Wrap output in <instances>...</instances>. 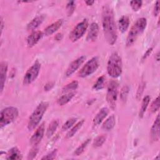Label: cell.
<instances>
[{
	"label": "cell",
	"instance_id": "1",
	"mask_svg": "<svg viewBox=\"0 0 160 160\" xmlns=\"http://www.w3.org/2000/svg\"><path fill=\"white\" fill-rule=\"evenodd\" d=\"M102 23L106 41L110 45H113L116 41L118 36L113 11L109 6L106 5L102 8Z\"/></svg>",
	"mask_w": 160,
	"mask_h": 160
},
{
	"label": "cell",
	"instance_id": "2",
	"mask_svg": "<svg viewBox=\"0 0 160 160\" xmlns=\"http://www.w3.org/2000/svg\"><path fill=\"white\" fill-rule=\"evenodd\" d=\"M147 25V21L145 18H139L131 27L127 39H126V46H131L137 39L138 36L144 31Z\"/></svg>",
	"mask_w": 160,
	"mask_h": 160
},
{
	"label": "cell",
	"instance_id": "3",
	"mask_svg": "<svg viewBox=\"0 0 160 160\" xmlns=\"http://www.w3.org/2000/svg\"><path fill=\"white\" fill-rule=\"evenodd\" d=\"M122 71V60L117 52H113L109 57L107 71L108 74L112 78H118L121 76Z\"/></svg>",
	"mask_w": 160,
	"mask_h": 160
},
{
	"label": "cell",
	"instance_id": "4",
	"mask_svg": "<svg viewBox=\"0 0 160 160\" xmlns=\"http://www.w3.org/2000/svg\"><path fill=\"white\" fill-rule=\"evenodd\" d=\"M48 106H49L48 102H41L36 107V108L31 114L29 119V121L28 124V129H29V131L33 130L38 125L44 112H46Z\"/></svg>",
	"mask_w": 160,
	"mask_h": 160
},
{
	"label": "cell",
	"instance_id": "5",
	"mask_svg": "<svg viewBox=\"0 0 160 160\" xmlns=\"http://www.w3.org/2000/svg\"><path fill=\"white\" fill-rule=\"evenodd\" d=\"M18 116V110L16 108L10 106L3 109L1 112L0 126H4L13 122Z\"/></svg>",
	"mask_w": 160,
	"mask_h": 160
},
{
	"label": "cell",
	"instance_id": "6",
	"mask_svg": "<svg viewBox=\"0 0 160 160\" xmlns=\"http://www.w3.org/2000/svg\"><path fill=\"white\" fill-rule=\"evenodd\" d=\"M99 66L98 57H93L89 60L79 72V76L81 78L87 77L94 72Z\"/></svg>",
	"mask_w": 160,
	"mask_h": 160
},
{
	"label": "cell",
	"instance_id": "7",
	"mask_svg": "<svg viewBox=\"0 0 160 160\" xmlns=\"http://www.w3.org/2000/svg\"><path fill=\"white\" fill-rule=\"evenodd\" d=\"M118 84L117 82L111 81L108 87V91L106 94L107 101L112 109H114L116 105V101L118 97Z\"/></svg>",
	"mask_w": 160,
	"mask_h": 160
},
{
	"label": "cell",
	"instance_id": "8",
	"mask_svg": "<svg viewBox=\"0 0 160 160\" xmlns=\"http://www.w3.org/2000/svg\"><path fill=\"white\" fill-rule=\"evenodd\" d=\"M40 69H41V64L37 60L28 69V71L25 73L23 78V84L27 86L31 84V82H32L38 77Z\"/></svg>",
	"mask_w": 160,
	"mask_h": 160
},
{
	"label": "cell",
	"instance_id": "9",
	"mask_svg": "<svg viewBox=\"0 0 160 160\" xmlns=\"http://www.w3.org/2000/svg\"><path fill=\"white\" fill-rule=\"evenodd\" d=\"M88 28V22L87 19H84L79 22L72 30L69 34V39L72 42L77 41L85 33Z\"/></svg>",
	"mask_w": 160,
	"mask_h": 160
},
{
	"label": "cell",
	"instance_id": "10",
	"mask_svg": "<svg viewBox=\"0 0 160 160\" xmlns=\"http://www.w3.org/2000/svg\"><path fill=\"white\" fill-rule=\"evenodd\" d=\"M85 59H86V56H82L77 58L76 59L74 60L67 68L66 71L65 72L66 76L69 77L71 76L80 67V66L83 63Z\"/></svg>",
	"mask_w": 160,
	"mask_h": 160
},
{
	"label": "cell",
	"instance_id": "11",
	"mask_svg": "<svg viewBox=\"0 0 160 160\" xmlns=\"http://www.w3.org/2000/svg\"><path fill=\"white\" fill-rule=\"evenodd\" d=\"M44 133V123H42L34 132L30 139V143L33 146H36L41 141Z\"/></svg>",
	"mask_w": 160,
	"mask_h": 160
},
{
	"label": "cell",
	"instance_id": "12",
	"mask_svg": "<svg viewBox=\"0 0 160 160\" xmlns=\"http://www.w3.org/2000/svg\"><path fill=\"white\" fill-rule=\"evenodd\" d=\"M43 34L40 31H35L31 32L27 38V44L29 47L34 46L42 38Z\"/></svg>",
	"mask_w": 160,
	"mask_h": 160
},
{
	"label": "cell",
	"instance_id": "13",
	"mask_svg": "<svg viewBox=\"0 0 160 160\" xmlns=\"http://www.w3.org/2000/svg\"><path fill=\"white\" fill-rule=\"evenodd\" d=\"M159 115L158 114L152 126L151 129V137L152 141H158L159 139Z\"/></svg>",
	"mask_w": 160,
	"mask_h": 160
},
{
	"label": "cell",
	"instance_id": "14",
	"mask_svg": "<svg viewBox=\"0 0 160 160\" xmlns=\"http://www.w3.org/2000/svg\"><path fill=\"white\" fill-rule=\"evenodd\" d=\"M99 32V26L96 22L91 24L88 34L87 36V40L89 41H94L96 40Z\"/></svg>",
	"mask_w": 160,
	"mask_h": 160
},
{
	"label": "cell",
	"instance_id": "15",
	"mask_svg": "<svg viewBox=\"0 0 160 160\" xmlns=\"http://www.w3.org/2000/svg\"><path fill=\"white\" fill-rule=\"evenodd\" d=\"M109 110L106 108H102L98 113L96 114V116L94 117L93 119V126H97L99 124H100L102 121L104 120V119L107 116L108 114Z\"/></svg>",
	"mask_w": 160,
	"mask_h": 160
},
{
	"label": "cell",
	"instance_id": "16",
	"mask_svg": "<svg viewBox=\"0 0 160 160\" xmlns=\"http://www.w3.org/2000/svg\"><path fill=\"white\" fill-rule=\"evenodd\" d=\"M8 71V64L6 62H1L0 65V85H1V92L2 91L4 83L6 81V74Z\"/></svg>",
	"mask_w": 160,
	"mask_h": 160
},
{
	"label": "cell",
	"instance_id": "17",
	"mask_svg": "<svg viewBox=\"0 0 160 160\" xmlns=\"http://www.w3.org/2000/svg\"><path fill=\"white\" fill-rule=\"evenodd\" d=\"M62 19H58L57 21L48 26L44 29V34L46 36H49L55 32L62 26Z\"/></svg>",
	"mask_w": 160,
	"mask_h": 160
},
{
	"label": "cell",
	"instance_id": "18",
	"mask_svg": "<svg viewBox=\"0 0 160 160\" xmlns=\"http://www.w3.org/2000/svg\"><path fill=\"white\" fill-rule=\"evenodd\" d=\"M45 19V16L44 15H40L35 17L31 21H30L27 25L28 30H34L37 28Z\"/></svg>",
	"mask_w": 160,
	"mask_h": 160
},
{
	"label": "cell",
	"instance_id": "19",
	"mask_svg": "<svg viewBox=\"0 0 160 160\" xmlns=\"http://www.w3.org/2000/svg\"><path fill=\"white\" fill-rule=\"evenodd\" d=\"M119 29L121 32H124L128 29L129 25V19L126 16H122L119 20Z\"/></svg>",
	"mask_w": 160,
	"mask_h": 160
},
{
	"label": "cell",
	"instance_id": "20",
	"mask_svg": "<svg viewBox=\"0 0 160 160\" xmlns=\"http://www.w3.org/2000/svg\"><path fill=\"white\" fill-rule=\"evenodd\" d=\"M115 120L116 119H115L114 116L111 115L104 122V123L102 125V128L106 131H109L112 129L115 125V122H116Z\"/></svg>",
	"mask_w": 160,
	"mask_h": 160
},
{
	"label": "cell",
	"instance_id": "21",
	"mask_svg": "<svg viewBox=\"0 0 160 160\" xmlns=\"http://www.w3.org/2000/svg\"><path fill=\"white\" fill-rule=\"evenodd\" d=\"M74 92H69L61 96L57 100V103L60 106H63V105L67 104L68 102H69L72 99V98L74 97Z\"/></svg>",
	"mask_w": 160,
	"mask_h": 160
},
{
	"label": "cell",
	"instance_id": "22",
	"mask_svg": "<svg viewBox=\"0 0 160 160\" xmlns=\"http://www.w3.org/2000/svg\"><path fill=\"white\" fill-rule=\"evenodd\" d=\"M21 158V152L17 148H12L11 149L6 157V159H20Z\"/></svg>",
	"mask_w": 160,
	"mask_h": 160
},
{
	"label": "cell",
	"instance_id": "23",
	"mask_svg": "<svg viewBox=\"0 0 160 160\" xmlns=\"http://www.w3.org/2000/svg\"><path fill=\"white\" fill-rule=\"evenodd\" d=\"M59 125V121L58 120H53L49 124L47 131H46V136L48 138H50L56 131L58 126Z\"/></svg>",
	"mask_w": 160,
	"mask_h": 160
},
{
	"label": "cell",
	"instance_id": "24",
	"mask_svg": "<svg viewBox=\"0 0 160 160\" xmlns=\"http://www.w3.org/2000/svg\"><path fill=\"white\" fill-rule=\"evenodd\" d=\"M149 101H150V97L149 96H146L143 99H142V103H141V109L139 110V118H142L143 116H144V114L148 106V104L149 103Z\"/></svg>",
	"mask_w": 160,
	"mask_h": 160
},
{
	"label": "cell",
	"instance_id": "25",
	"mask_svg": "<svg viewBox=\"0 0 160 160\" xmlns=\"http://www.w3.org/2000/svg\"><path fill=\"white\" fill-rule=\"evenodd\" d=\"M84 122V120L82 119L81 121H80L79 122H78L66 134V138H70L71 137H72L76 132L77 131L82 127V126L83 125V123Z\"/></svg>",
	"mask_w": 160,
	"mask_h": 160
},
{
	"label": "cell",
	"instance_id": "26",
	"mask_svg": "<svg viewBox=\"0 0 160 160\" xmlns=\"http://www.w3.org/2000/svg\"><path fill=\"white\" fill-rule=\"evenodd\" d=\"M105 81H106L105 76H101V77H99L97 79L96 82L94 83V84L93 86V88L96 90L102 89L104 87Z\"/></svg>",
	"mask_w": 160,
	"mask_h": 160
},
{
	"label": "cell",
	"instance_id": "27",
	"mask_svg": "<svg viewBox=\"0 0 160 160\" xmlns=\"http://www.w3.org/2000/svg\"><path fill=\"white\" fill-rule=\"evenodd\" d=\"M90 139H86L85 141H84L79 146H78L77 148V149L75 150V151L74 152V156H79L80 154H81L83 151H84L85 148L87 147V146L88 145V144L90 142Z\"/></svg>",
	"mask_w": 160,
	"mask_h": 160
},
{
	"label": "cell",
	"instance_id": "28",
	"mask_svg": "<svg viewBox=\"0 0 160 160\" xmlns=\"http://www.w3.org/2000/svg\"><path fill=\"white\" fill-rule=\"evenodd\" d=\"M106 139V136L105 135H101L98 136L93 142V144H92L93 147L98 148L101 146L105 142Z\"/></svg>",
	"mask_w": 160,
	"mask_h": 160
},
{
	"label": "cell",
	"instance_id": "29",
	"mask_svg": "<svg viewBox=\"0 0 160 160\" xmlns=\"http://www.w3.org/2000/svg\"><path fill=\"white\" fill-rule=\"evenodd\" d=\"M78 86V82L77 81H73L69 84H67L66 86H64L62 89L63 91H69L71 90L76 89Z\"/></svg>",
	"mask_w": 160,
	"mask_h": 160
},
{
	"label": "cell",
	"instance_id": "30",
	"mask_svg": "<svg viewBox=\"0 0 160 160\" xmlns=\"http://www.w3.org/2000/svg\"><path fill=\"white\" fill-rule=\"evenodd\" d=\"M75 8H76V3L74 1H71L68 2V3L66 5V11L68 16H71L73 13L75 9Z\"/></svg>",
	"mask_w": 160,
	"mask_h": 160
},
{
	"label": "cell",
	"instance_id": "31",
	"mask_svg": "<svg viewBox=\"0 0 160 160\" xmlns=\"http://www.w3.org/2000/svg\"><path fill=\"white\" fill-rule=\"evenodd\" d=\"M76 121V118H70L69 119H68L63 125L62 127V131H66L68 130V129H69Z\"/></svg>",
	"mask_w": 160,
	"mask_h": 160
},
{
	"label": "cell",
	"instance_id": "32",
	"mask_svg": "<svg viewBox=\"0 0 160 160\" xmlns=\"http://www.w3.org/2000/svg\"><path fill=\"white\" fill-rule=\"evenodd\" d=\"M129 92V88L127 86H123L120 93V98L122 101H126Z\"/></svg>",
	"mask_w": 160,
	"mask_h": 160
},
{
	"label": "cell",
	"instance_id": "33",
	"mask_svg": "<svg viewBox=\"0 0 160 160\" xmlns=\"http://www.w3.org/2000/svg\"><path fill=\"white\" fill-rule=\"evenodd\" d=\"M130 4L134 11H138L142 6V1H130Z\"/></svg>",
	"mask_w": 160,
	"mask_h": 160
},
{
	"label": "cell",
	"instance_id": "34",
	"mask_svg": "<svg viewBox=\"0 0 160 160\" xmlns=\"http://www.w3.org/2000/svg\"><path fill=\"white\" fill-rule=\"evenodd\" d=\"M159 109V96L152 102L151 106V111L152 112H155Z\"/></svg>",
	"mask_w": 160,
	"mask_h": 160
},
{
	"label": "cell",
	"instance_id": "35",
	"mask_svg": "<svg viewBox=\"0 0 160 160\" xmlns=\"http://www.w3.org/2000/svg\"><path fill=\"white\" fill-rule=\"evenodd\" d=\"M145 82L142 81H141V82L139 84V86L138 87V91H137V93H136V98L138 99H139L141 96H142V94L144 91V89L145 88Z\"/></svg>",
	"mask_w": 160,
	"mask_h": 160
},
{
	"label": "cell",
	"instance_id": "36",
	"mask_svg": "<svg viewBox=\"0 0 160 160\" xmlns=\"http://www.w3.org/2000/svg\"><path fill=\"white\" fill-rule=\"evenodd\" d=\"M56 154H57V149H54L50 153L42 157L41 159H54L56 158Z\"/></svg>",
	"mask_w": 160,
	"mask_h": 160
},
{
	"label": "cell",
	"instance_id": "37",
	"mask_svg": "<svg viewBox=\"0 0 160 160\" xmlns=\"http://www.w3.org/2000/svg\"><path fill=\"white\" fill-rule=\"evenodd\" d=\"M38 152V148L36 147V146H35V147H34L33 148H32V149H31V151H29L28 158L29 159H34V158L36 157V156Z\"/></svg>",
	"mask_w": 160,
	"mask_h": 160
},
{
	"label": "cell",
	"instance_id": "38",
	"mask_svg": "<svg viewBox=\"0 0 160 160\" xmlns=\"http://www.w3.org/2000/svg\"><path fill=\"white\" fill-rule=\"evenodd\" d=\"M159 13V1H157L155 4L154 8V16H157Z\"/></svg>",
	"mask_w": 160,
	"mask_h": 160
},
{
	"label": "cell",
	"instance_id": "39",
	"mask_svg": "<svg viewBox=\"0 0 160 160\" xmlns=\"http://www.w3.org/2000/svg\"><path fill=\"white\" fill-rule=\"evenodd\" d=\"M54 85V82H48L44 86L45 91H49L50 89H51L52 88Z\"/></svg>",
	"mask_w": 160,
	"mask_h": 160
},
{
	"label": "cell",
	"instance_id": "40",
	"mask_svg": "<svg viewBox=\"0 0 160 160\" xmlns=\"http://www.w3.org/2000/svg\"><path fill=\"white\" fill-rule=\"evenodd\" d=\"M152 48H149V49L146 51V52L144 53V54L143 55V56H142V59H146V58L151 54V52H152Z\"/></svg>",
	"mask_w": 160,
	"mask_h": 160
},
{
	"label": "cell",
	"instance_id": "41",
	"mask_svg": "<svg viewBox=\"0 0 160 160\" xmlns=\"http://www.w3.org/2000/svg\"><path fill=\"white\" fill-rule=\"evenodd\" d=\"M62 34H61V33H58V34H56V37H55V39H56V40L59 41V40H61V39H62Z\"/></svg>",
	"mask_w": 160,
	"mask_h": 160
},
{
	"label": "cell",
	"instance_id": "42",
	"mask_svg": "<svg viewBox=\"0 0 160 160\" xmlns=\"http://www.w3.org/2000/svg\"><path fill=\"white\" fill-rule=\"evenodd\" d=\"M3 27H4V22H3L2 18L1 17V33H2V29H3Z\"/></svg>",
	"mask_w": 160,
	"mask_h": 160
},
{
	"label": "cell",
	"instance_id": "43",
	"mask_svg": "<svg viewBox=\"0 0 160 160\" xmlns=\"http://www.w3.org/2000/svg\"><path fill=\"white\" fill-rule=\"evenodd\" d=\"M85 2L88 6H91L94 2V1H85Z\"/></svg>",
	"mask_w": 160,
	"mask_h": 160
},
{
	"label": "cell",
	"instance_id": "44",
	"mask_svg": "<svg viewBox=\"0 0 160 160\" xmlns=\"http://www.w3.org/2000/svg\"><path fill=\"white\" fill-rule=\"evenodd\" d=\"M159 52H158V53L156 54V60H157V61H159Z\"/></svg>",
	"mask_w": 160,
	"mask_h": 160
}]
</instances>
